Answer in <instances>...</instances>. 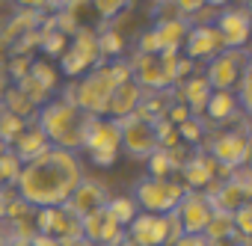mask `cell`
Segmentation results:
<instances>
[{"label": "cell", "mask_w": 252, "mask_h": 246, "mask_svg": "<svg viewBox=\"0 0 252 246\" xmlns=\"http://www.w3.org/2000/svg\"><path fill=\"white\" fill-rule=\"evenodd\" d=\"M80 178H83L80 154L63 152V149H48L36 160L24 163V169L15 181V193L33 211L60 208V205L68 202V196L74 193Z\"/></svg>", "instance_id": "obj_1"}, {"label": "cell", "mask_w": 252, "mask_h": 246, "mask_svg": "<svg viewBox=\"0 0 252 246\" xmlns=\"http://www.w3.org/2000/svg\"><path fill=\"white\" fill-rule=\"evenodd\" d=\"M36 128L45 134L51 149H63V152H74L80 154L86 131L92 125V116H86L65 92L57 98H48L42 104V110L36 113Z\"/></svg>", "instance_id": "obj_2"}, {"label": "cell", "mask_w": 252, "mask_h": 246, "mask_svg": "<svg viewBox=\"0 0 252 246\" xmlns=\"http://www.w3.org/2000/svg\"><path fill=\"white\" fill-rule=\"evenodd\" d=\"M113 89H116V83H113V77H110V71H107V62H101V65L89 68L83 77H77V80L65 89V95H68L86 116H92V119H107V104H110Z\"/></svg>", "instance_id": "obj_3"}, {"label": "cell", "mask_w": 252, "mask_h": 246, "mask_svg": "<svg viewBox=\"0 0 252 246\" xmlns=\"http://www.w3.org/2000/svg\"><path fill=\"white\" fill-rule=\"evenodd\" d=\"M178 57L181 54H137L131 62V77L143 86L146 95L166 92L178 83Z\"/></svg>", "instance_id": "obj_4"}, {"label": "cell", "mask_w": 252, "mask_h": 246, "mask_svg": "<svg viewBox=\"0 0 252 246\" xmlns=\"http://www.w3.org/2000/svg\"><path fill=\"white\" fill-rule=\"evenodd\" d=\"M181 196H184L181 181H175V178H149V175H143V178L134 184V196H131V199L137 202V208H140L143 214L166 216V214H172V211L178 208Z\"/></svg>", "instance_id": "obj_5"}, {"label": "cell", "mask_w": 252, "mask_h": 246, "mask_svg": "<svg viewBox=\"0 0 252 246\" xmlns=\"http://www.w3.org/2000/svg\"><path fill=\"white\" fill-rule=\"evenodd\" d=\"M181 237V225L172 214L158 216V214H137L131 225L125 228V240L131 246H172Z\"/></svg>", "instance_id": "obj_6"}, {"label": "cell", "mask_w": 252, "mask_h": 246, "mask_svg": "<svg viewBox=\"0 0 252 246\" xmlns=\"http://www.w3.org/2000/svg\"><path fill=\"white\" fill-rule=\"evenodd\" d=\"M101 51H98V33L92 27H83V30H74L65 51L60 54V65L57 71H63L65 77H83L89 68L101 65Z\"/></svg>", "instance_id": "obj_7"}, {"label": "cell", "mask_w": 252, "mask_h": 246, "mask_svg": "<svg viewBox=\"0 0 252 246\" xmlns=\"http://www.w3.org/2000/svg\"><path fill=\"white\" fill-rule=\"evenodd\" d=\"M116 128H119L122 152L128 154L131 160H143L146 163L160 149V143H158V122H152V119H146L140 113L116 122Z\"/></svg>", "instance_id": "obj_8"}, {"label": "cell", "mask_w": 252, "mask_h": 246, "mask_svg": "<svg viewBox=\"0 0 252 246\" xmlns=\"http://www.w3.org/2000/svg\"><path fill=\"white\" fill-rule=\"evenodd\" d=\"M86 160L98 169H110L116 166V160L122 157V143H119V128L113 119H92V125L86 131L83 149Z\"/></svg>", "instance_id": "obj_9"}, {"label": "cell", "mask_w": 252, "mask_h": 246, "mask_svg": "<svg viewBox=\"0 0 252 246\" xmlns=\"http://www.w3.org/2000/svg\"><path fill=\"white\" fill-rule=\"evenodd\" d=\"M205 80L214 92H234L240 86L243 77L252 74L249 68V51L240 48V51H220L208 65H205Z\"/></svg>", "instance_id": "obj_10"}, {"label": "cell", "mask_w": 252, "mask_h": 246, "mask_svg": "<svg viewBox=\"0 0 252 246\" xmlns=\"http://www.w3.org/2000/svg\"><path fill=\"white\" fill-rule=\"evenodd\" d=\"M208 154L222 172L246 169V163H249V128L240 125V128H225V131L214 134L208 143Z\"/></svg>", "instance_id": "obj_11"}, {"label": "cell", "mask_w": 252, "mask_h": 246, "mask_svg": "<svg viewBox=\"0 0 252 246\" xmlns=\"http://www.w3.org/2000/svg\"><path fill=\"white\" fill-rule=\"evenodd\" d=\"M190 33V24L181 18L158 21L155 27L143 30L137 39V54H181L184 39Z\"/></svg>", "instance_id": "obj_12"}, {"label": "cell", "mask_w": 252, "mask_h": 246, "mask_svg": "<svg viewBox=\"0 0 252 246\" xmlns=\"http://www.w3.org/2000/svg\"><path fill=\"white\" fill-rule=\"evenodd\" d=\"M33 225H36V234H45V237L57 240L60 246H68V243H74V240L83 237V231H80V216L71 214L65 205L36 211Z\"/></svg>", "instance_id": "obj_13"}, {"label": "cell", "mask_w": 252, "mask_h": 246, "mask_svg": "<svg viewBox=\"0 0 252 246\" xmlns=\"http://www.w3.org/2000/svg\"><path fill=\"white\" fill-rule=\"evenodd\" d=\"M214 30L222 39L225 51H240L249 42V30H252V18H249V6H220L217 18L211 21Z\"/></svg>", "instance_id": "obj_14"}, {"label": "cell", "mask_w": 252, "mask_h": 246, "mask_svg": "<svg viewBox=\"0 0 252 246\" xmlns=\"http://www.w3.org/2000/svg\"><path fill=\"white\" fill-rule=\"evenodd\" d=\"M205 196L211 199L214 208H220V211H231V214H234L240 205H249L252 187H249V175H246V169H234V172H228L225 178L214 181V184L205 190Z\"/></svg>", "instance_id": "obj_15"}, {"label": "cell", "mask_w": 252, "mask_h": 246, "mask_svg": "<svg viewBox=\"0 0 252 246\" xmlns=\"http://www.w3.org/2000/svg\"><path fill=\"white\" fill-rule=\"evenodd\" d=\"M214 214V205L205 193H196V190H184L178 208L172 211V216L178 219L181 225V234H205V225Z\"/></svg>", "instance_id": "obj_16"}, {"label": "cell", "mask_w": 252, "mask_h": 246, "mask_svg": "<svg viewBox=\"0 0 252 246\" xmlns=\"http://www.w3.org/2000/svg\"><path fill=\"white\" fill-rule=\"evenodd\" d=\"M178 175H181V187H184V190L205 193L214 181H220V178L228 175V172H222V169L211 160L208 152H196V154H187V160H184V166L178 169Z\"/></svg>", "instance_id": "obj_17"}, {"label": "cell", "mask_w": 252, "mask_h": 246, "mask_svg": "<svg viewBox=\"0 0 252 246\" xmlns=\"http://www.w3.org/2000/svg\"><path fill=\"white\" fill-rule=\"evenodd\" d=\"M184 57L193 62V65H199V62H211L220 51H225L222 48V39H220V33L214 30V24H196V27H190V33H187V39H184Z\"/></svg>", "instance_id": "obj_18"}, {"label": "cell", "mask_w": 252, "mask_h": 246, "mask_svg": "<svg viewBox=\"0 0 252 246\" xmlns=\"http://www.w3.org/2000/svg\"><path fill=\"white\" fill-rule=\"evenodd\" d=\"M107 202H110V190H107L101 181H95V178H86V175H83V178H80V184L74 187V193L68 196L65 208L83 219V216H89V214H95V211L107 208Z\"/></svg>", "instance_id": "obj_19"}, {"label": "cell", "mask_w": 252, "mask_h": 246, "mask_svg": "<svg viewBox=\"0 0 252 246\" xmlns=\"http://www.w3.org/2000/svg\"><path fill=\"white\" fill-rule=\"evenodd\" d=\"M143 98H146V92H143V86H140L134 77H131V80H125V83H119V86L113 89V95H110V104H107V119L122 122V119L134 116V113L140 110Z\"/></svg>", "instance_id": "obj_20"}, {"label": "cell", "mask_w": 252, "mask_h": 246, "mask_svg": "<svg viewBox=\"0 0 252 246\" xmlns=\"http://www.w3.org/2000/svg\"><path fill=\"white\" fill-rule=\"evenodd\" d=\"M172 92H175V101L178 104H184L187 110H190V116L193 119H202V113H205V104H208V98H211V86H208V80H205V74H190L187 80H181V83H175L172 86Z\"/></svg>", "instance_id": "obj_21"}, {"label": "cell", "mask_w": 252, "mask_h": 246, "mask_svg": "<svg viewBox=\"0 0 252 246\" xmlns=\"http://www.w3.org/2000/svg\"><path fill=\"white\" fill-rule=\"evenodd\" d=\"M187 154H184V146H175V149H158L149 160H146V175L149 178H172L178 175V169L184 166Z\"/></svg>", "instance_id": "obj_22"}, {"label": "cell", "mask_w": 252, "mask_h": 246, "mask_svg": "<svg viewBox=\"0 0 252 246\" xmlns=\"http://www.w3.org/2000/svg\"><path fill=\"white\" fill-rule=\"evenodd\" d=\"M12 149V154L21 160V163H30V160H36L39 154H45L51 146H48V140H45V134L36 128V122H30V125L21 131V137L9 146Z\"/></svg>", "instance_id": "obj_23"}, {"label": "cell", "mask_w": 252, "mask_h": 246, "mask_svg": "<svg viewBox=\"0 0 252 246\" xmlns=\"http://www.w3.org/2000/svg\"><path fill=\"white\" fill-rule=\"evenodd\" d=\"M237 116H243V113H240V107H237L234 92H211V98H208V104H205L202 119L217 122V125H222V122H225V125H231Z\"/></svg>", "instance_id": "obj_24"}, {"label": "cell", "mask_w": 252, "mask_h": 246, "mask_svg": "<svg viewBox=\"0 0 252 246\" xmlns=\"http://www.w3.org/2000/svg\"><path fill=\"white\" fill-rule=\"evenodd\" d=\"M234 234V219H231V211H220V208H214V214H211V219H208V225H205V240L211 243V240H225V237H231Z\"/></svg>", "instance_id": "obj_25"}, {"label": "cell", "mask_w": 252, "mask_h": 246, "mask_svg": "<svg viewBox=\"0 0 252 246\" xmlns=\"http://www.w3.org/2000/svg\"><path fill=\"white\" fill-rule=\"evenodd\" d=\"M107 214H110L122 228H128L131 219L140 214V208H137V202H134L131 196H110V202H107Z\"/></svg>", "instance_id": "obj_26"}, {"label": "cell", "mask_w": 252, "mask_h": 246, "mask_svg": "<svg viewBox=\"0 0 252 246\" xmlns=\"http://www.w3.org/2000/svg\"><path fill=\"white\" fill-rule=\"evenodd\" d=\"M30 80H36L48 95L60 86L57 80H60V71H57V65H51V62H45V60H36V62H30V74H27Z\"/></svg>", "instance_id": "obj_27"}, {"label": "cell", "mask_w": 252, "mask_h": 246, "mask_svg": "<svg viewBox=\"0 0 252 246\" xmlns=\"http://www.w3.org/2000/svg\"><path fill=\"white\" fill-rule=\"evenodd\" d=\"M175 134H178V143L181 146H202L205 143V119H187V122H181V125L175 128Z\"/></svg>", "instance_id": "obj_28"}, {"label": "cell", "mask_w": 252, "mask_h": 246, "mask_svg": "<svg viewBox=\"0 0 252 246\" xmlns=\"http://www.w3.org/2000/svg\"><path fill=\"white\" fill-rule=\"evenodd\" d=\"M30 125V122H24L21 116H15V113H9V110H3V116H0V140H3L6 146H12L18 137H21V131Z\"/></svg>", "instance_id": "obj_29"}, {"label": "cell", "mask_w": 252, "mask_h": 246, "mask_svg": "<svg viewBox=\"0 0 252 246\" xmlns=\"http://www.w3.org/2000/svg\"><path fill=\"white\" fill-rule=\"evenodd\" d=\"M122 48H125V39H122V33H119L116 27L98 33V51H101V60H107V57H110V60H119Z\"/></svg>", "instance_id": "obj_30"}, {"label": "cell", "mask_w": 252, "mask_h": 246, "mask_svg": "<svg viewBox=\"0 0 252 246\" xmlns=\"http://www.w3.org/2000/svg\"><path fill=\"white\" fill-rule=\"evenodd\" d=\"M21 169H24V163L12 154V149H6L3 154H0V178H3V184H6V187H15V181H18Z\"/></svg>", "instance_id": "obj_31"}, {"label": "cell", "mask_w": 252, "mask_h": 246, "mask_svg": "<svg viewBox=\"0 0 252 246\" xmlns=\"http://www.w3.org/2000/svg\"><path fill=\"white\" fill-rule=\"evenodd\" d=\"M231 219H234V234L243 237V240H249V234H252V202L249 205H240L231 214Z\"/></svg>", "instance_id": "obj_32"}, {"label": "cell", "mask_w": 252, "mask_h": 246, "mask_svg": "<svg viewBox=\"0 0 252 246\" xmlns=\"http://www.w3.org/2000/svg\"><path fill=\"white\" fill-rule=\"evenodd\" d=\"M128 6H131V3H122V0H113V3H107V0H95V3H92V9H98V15L107 18V21L119 18L122 9H128Z\"/></svg>", "instance_id": "obj_33"}, {"label": "cell", "mask_w": 252, "mask_h": 246, "mask_svg": "<svg viewBox=\"0 0 252 246\" xmlns=\"http://www.w3.org/2000/svg\"><path fill=\"white\" fill-rule=\"evenodd\" d=\"M172 246H208V240L202 234H181Z\"/></svg>", "instance_id": "obj_34"}, {"label": "cell", "mask_w": 252, "mask_h": 246, "mask_svg": "<svg viewBox=\"0 0 252 246\" xmlns=\"http://www.w3.org/2000/svg\"><path fill=\"white\" fill-rule=\"evenodd\" d=\"M208 246H249V240H243V237L231 234V237H225V240H211Z\"/></svg>", "instance_id": "obj_35"}, {"label": "cell", "mask_w": 252, "mask_h": 246, "mask_svg": "<svg viewBox=\"0 0 252 246\" xmlns=\"http://www.w3.org/2000/svg\"><path fill=\"white\" fill-rule=\"evenodd\" d=\"M0 246H12V234H9V222L0 219Z\"/></svg>", "instance_id": "obj_36"}, {"label": "cell", "mask_w": 252, "mask_h": 246, "mask_svg": "<svg viewBox=\"0 0 252 246\" xmlns=\"http://www.w3.org/2000/svg\"><path fill=\"white\" fill-rule=\"evenodd\" d=\"M30 246H60V243L51 240V237H45V234H33L30 237Z\"/></svg>", "instance_id": "obj_37"}, {"label": "cell", "mask_w": 252, "mask_h": 246, "mask_svg": "<svg viewBox=\"0 0 252 246\" xmlns=\"http://www.w3.org/2000/svg\"><path fill=\"white\" fill-rule=\"evenodd\" d=\"M68 246H95V243H89V240H83V237H80V240H74V243H68Z\"/></svg>", "instance_id": "obj_38"}, {"label": "cell", "mask_w": 252, "mask_h": 246, "mask_svg": "<svg viewBox=\"0 0 252 246\" xmlns=\"http://www.w3.org/2000/svg\"><path fill=\"white\" fill-rule=\"evenodd\" d=\"M6 149H9V146H6V143H3V140H0V154H3V152H6Z\"/></svg>", "instance_id": "obj_39"}, {"label": "cell", "mask_w": 252, "mask_h": 246, "mask_svg": "<svg viewBox=\"0 0 252 246\" xmlns=\"http://www.w3.org/2000/svg\"><path fill=\"white\" fill-rule=\"evenodd\" d=\"M3 190H6V184H3V178H0V193H3Z\"/></svg>", "instance_id": "obj_40"}, {"label": "cell", "mask_w": 252, "mask_h": 246, "mask_svg": "<svg viewBox=\"0 0 252 246\" xmlns=\"http://www.w3.org/2000/svg\"><path fill=\"white\" fill-rule=\"evenodd\" d=\"M0 116H3V101H0Z\"/></svg>", "instance_id": "obj_41"}]
</instances>
